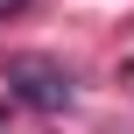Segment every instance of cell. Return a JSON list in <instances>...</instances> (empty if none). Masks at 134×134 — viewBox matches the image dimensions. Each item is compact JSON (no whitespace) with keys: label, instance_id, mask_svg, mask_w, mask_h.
I'll return each instance as SVG.
<instances>
[{"label":"cell","instance_id":"6da1fadb","mask_svg":"<svg viewBox=\"0 0 134 134\" xmlns=\"http://www.w3.org/2000/svg\"><path fill=\"white\" fill-rule=\"evenodd\" d=\"M7 99H21L28 113H64L71 106V71L57 57H7Z\"/></svg>","mask_w":134,"mask_h":134},{"label":"cell","instance_id":"7a4b0ae2","mask_svg":"<svg viewBox=\"0 0 134 134\" xmlns=\"http://www.w3.org/2000/svg\"><path fill=\"white\" fill-rule=\"evenodd\" d=\"M21 7H35V0H0V21H7V14H21Z\"/></svg>","mask_w":134,"mask_h":134},{"label":"cell","instance_id":"3957f363","mask_svg":"<svg viewBox=\"0 0 134 134\" xmlns=\"http://www.w3.org/2000/svg\"><path fill=\"white\" fill-rule=\"evenodd\" d=\"M0 127H7V113H0Z\"/></svg>","mask_w":134,"mask_h":134}]
</instances>
